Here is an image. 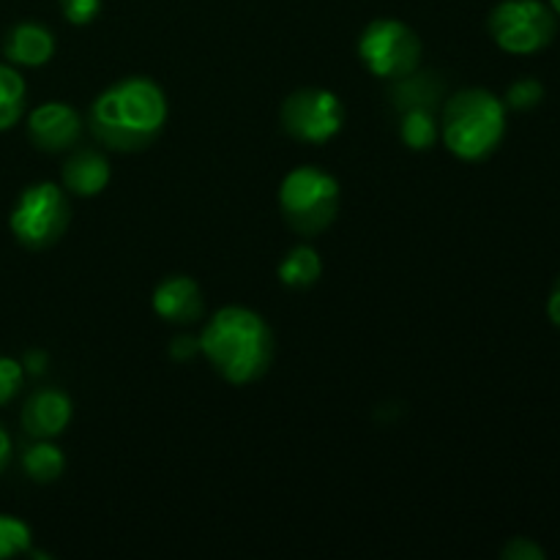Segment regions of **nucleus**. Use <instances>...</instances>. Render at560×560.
I'll return each instance as SVG.
<instances>
[{
	"label": "nucleus",
	"mask_w": 560,
	"mask_h": 560,
	"mask_svg": "<svg viewBox=\"0 0 560 560\" xmlns=\"http://www.w3.org/2000/svg\"><path fill=\"white\" fill-rule=\"evenodd\" d=\"M167 115L162 85L151 77H124L93 98L88 126L107 151L140 153L159 140Z\"/></svg>",
	"instance_id": "f257e3e1"
},
{
	"label": "nucleus",
	"mask_w": 560,
	"mask_h": 560,
	"mask_svg": "<svg viewBox=\"0 0 560 560\" xmlns=\"http://www.w3.org/2000/svg\"><path fill=\"white\" fill-rule=\"evenodd\" d=\"M277 277L284 288L290 290H306L312 284H317V279L323 277V260L317 255L315 246L299 244L282 257L277 268Z\"/></svg>",
	"instance_id": "4468645a"
},
{
	"label": "nucleus",
	"mask_w": 560,
	"mask_h": 560,
	"mask_svg": "<svg viewBox=\"0 0 560 560\" xmlns=\"http://www.w3.org/2000/svg\"><path fill=\"white\" fill-rule=\"evenodd\" d=\"M27 137L44 153L71 151L82 137V115L66 102H44L27 115Z\"/></svg>",
	"instance_id": "1a4fd4ad"
},
{
	"label": "nucleus",
	"mask_w": 560,
	"mask_h": 560,
	"mask_svg": "<svg viewBox=\"0 0 560 560\" xmlns=\"http://www.w3.org/2000/svg\"><path fill=\"white\" fill-rule=\"evenodd\" d=\"M547 317L552 320V326L560 328V277L556 279L550 290V299H547Z\"/></svg>",
	"instance_id": "393cba45"
},
{
	"label": "nucleus",
	"mask_w": 560,
	"mask_h": 560,
	"mask_svg": "<svg viewBox=\"0 0 560 560\" xmlns=\"http://www.w3.org/2000/svg\"><path fill=\"white\" fill-rule=\"evenodd\" d=\"M60 11L71 25H91L102 11L104 0H58Z\"/></svg>",
	"instance_id": "4be33fe9"
},
{
	"label": "nucleus",
	"mask_w": 560,
	"mask_h": 560,
	"mask_svg": "<svg viewBox=\"0 0 560 560\" xmlns=\"http://www.w3.org/2000/svg\"><path fill=\"white\" fill-rule=\"evenodd\" d=\"M113 170H109V159L104 156L98 148H71V156L66 159L63 173V189L74 197H96L109 186Z\"/></svg>",
	"instance_id": "f8f14e48"
},
{
	"label": "nucleus",
	"mask_w": 560,
	"mask_h": 560,
	"mask_svg": "<svg viewBox=\"0 0 560 560\" xmlns=\"http://www.w3.org/2000/svg\"><path fill=\"white\" fill-rule=\"evenodd\" d=\"M545 556L547 552L534 539H525V536H517L501 550L503 560H545Z\"/></svg>",
	"instance_id": "5701e85b"
},
{
	"label": "nucleus",
	"mask_w": 560,
	"mask_h": 560,
	"mask_svg": "<svg viewBox=\"0 0 560 560\" xmlns=\"http://www.w3.org/2000/svg\"><path fill=\"white\" fill-rule=\"evenodd\" d=\"M22 383H25V366H22V361L0 355V408L9 405L22 392Z\"/></svg>",
	"instance_id": "412c9836"
},
{
	"label": "nucleus",
	"mask_w": 560,
	"mask_h": 560,
	"mask_svg": "<svg viewBox=\"0 0 560 560\" xmlns=\"http://www.w3.org/2000/svg\"><path fill=\"white\" fill-rule=\"evenodd\" d=\"M195 353H200V339L178 337V339H173V342H170V359L189 361Z\"/></svg>",
	"instance_id": "b1692460"
},
{
	"label": "nucleus",
	"mask_w": 560,
	"mask_h": 560,
	"mask_svg": "<svg viewBox=\"0 0 560 560\" xmlns=\"http://www.w3.org/2000/svg\"><path fill=\"white\" fill-rule=\"evenodd\" d=\"M399 137L410 151H430L441 137V124L435 118V109L413 107L405 109L399 120Z\"/></svg>",
	"instance_id": "a211bd4d"
},
{
	"label": "nucleus",
	"mask_w": 560,
	"mask_h": 560,
	"mask_svg": "<svg viewBox=\"0 0 560 560\" xmlns=\"http://www.w3.org/2000/svg\"><path fill=\"white\" fill-rule=\"evenodd\" d=\"M31 525L22 523L14 514H0V560L25 556V552H31Z\"/></svg>",
	"instance_id": "6ab92c4d"
},
{
	"label": "nucleus",
	"mask_w": 560,
	"mask_h": 560,
	"mask_svg": "<svg viewBox=\"0 0 560 560\" xmlns=\"http://www.w3.org/2000/svg\"><path fill=\"white\" fill-rule=\"evenodd\" d=\"M421 38L408 22L392 20H372L359 36V58L366 71L381 80H402L413 74L421 63Z\"/></svg>",
	"instance_id": "0eeeda50"
},
{
	"label": "nucleus",
	"mask_w": 560,
	"mask_h": 560,
	"mask_svg": "<svg viewBox=\"0 0 560 560\" xmlns=\"http://www.w3.org/2000/svg\"><path fill=\"white\" fill-rule=\"evenodd\" d=\"M200 353L230 386H249L271 370L277 342L271 326L255 310L222 306L202 328Z\"/></svg>",
	"instance_id": "f03ea898"
},
{
	"label": "nucleus",
	"mask_w": 560,
	"mask_h": 560,
	"mask_svg": "<svg viewBox=\"0 0 560 560\" xmlns=\"http://www.w3.org/2000/svg\"><path fill=\"white\" fill-rule=\"evenodd\" d=\"M9 463H11V438L9 432H5V427L0 424V474H3Z\"/></svg>",
	"instance_id": "bb28decb"
},
{
	"label": "nucleus",
	"mask_w": 560,
	"mask_h": 560,
	"mask_svg": "<svg viewBox=\"0 0 560 560\" xmlns=\"http://www.w3.org/2000/svg\"><path fill=\"white\" fill-rule=\"evenodd\" d=\"M441 137L463 162H485L506 137V104L487 88H463L443 104Z\"/></svg>",
	"instance_id": "7ed1b4c3"
},
{
	"label": "nucleus",
	"mask_w": 560,
	"mask_h": 560,
	"mask_svg": "<svg viewBox=\"0 0 560 560\" xmlns=\"http://www.w3.org/2000/svg\"><path fill=\"white\" fill-rule=\"evenodd\" d=\"M22 366H25V372H31V375H42V372L47 370V353L31 350V353L25 355V361H22Z\"/></svg>",
	"instance_id": "a878e982"
},
{
	"label": "nucleus",
	"mask_w": 560,
	"mask_h": 560,
	"mask_svg": "<svg viewBox=\"0 0 560 560\" xmlns=\"http://www.w3.org/2000/svg\"><path fill=\"white\" fill-rule=\"evenodd\" d=\"M550 5H552V11L560 16V0H550Z\"/></svg>",
	"instance_id": "cd10ccee"
},
{
	"label": "nucleus",
	"mask_w": 560,
	"mask_h": 560,
	"mask_svg": "<svg viewBox=\"0 0 560 560\" xmlns=\"http://www.w3.org/2000/svg\"><path fill=\"white\" fill-rule=\"evenodd\" d=\"M492 42L509 55H534L558 36V14L545 0H501L487 20Z\"/></svg>",
	"instance_id": "423d86ee"
},
{
	"label": "nucleus",
	"mask_w": 560,
	"mask_h": 560,
	"mask_svg": "<svg viewBox=\"0 0 560 560\" xmlns=\"http://www.w3.org/2000/svg\"><path fill=\"white\" fill-rule=\"evenodd\" d=\"M71 413H74V408H71L69 394L60 392V388H38L22 405L20 421L22 430L33 441H52V438L63 435Z\"/></svg>",
	"instance_id": "9b49d317"
},
{
	"label": "nucleus",
	"mask_w": 560,
	"mask_h": 560,
	"mask_svg": "<svg viewBox=\"0 0 560 560\" xmlns=\"http://www.w3.org/2000/svg\"><path fill=\"white\" fill-rule=\"evenodd\" d=\"M3 55L11 66H38L49 63L55 55V36L42 22H20L3 38Z\"/></svg>",
	"instance_id": "ddd939ff"
},
{
	"label": "nucleus",
	"mask_w": 560,
	"mask_h": 560,
	"mask_svg": "<svg viewBox=\"0 0 560 560\" xmlns=\"http://www.w3.org/2000/svg\"><path fill=\"white\" fill-rule=\"evenodd\" d=\"M71 224L69 191L52 180L22 189L9 213V228L25 249L42 252L58 244Z\"/></svg>",
	"instance_id": "39448f33"
},
{
	"label": "nucleus",
	"mask_w": 560,
	"mask_h": 560,
	"mask_svg": "<svg viewBox=\"0 0 560 560\" xmlns=\"http://www.w3.org/2000/svg\"><path fill=\"white\" fill-rule=\"evenodd\" d=\"M394 82H397L394 85V104L399 107V113L413 107L438 109V102L443 98V82L432 74H419V69Z\"/></svg>",
	"instance_id": "2eb2a0df"
},
{
	"label": "nucleus",
	"mask_w": 560,
	"mask_h": 560,
	"mask_svg": "<svg viewBox=\"0 0 560 560\" xmlns=\"http://www.w3.org/2000/svg\"><path fill=\"white\" fill-rule=\"evenodd\" d=\"M541 102H545V85L534 77H523V80L512 82L506 98H503L506 109H514V113H528V109L539 107Z\"/></svg>",
	"instance_id": "aec40b11"
},
{
	"label": "nucleus",
	"mask_w": 560,
	"mask_h": 560,
	"mask_svg": "<svg viewBox=\"0 0 560 560\" xmlns=\"http://www.w3.org/2000/svg\"><path fill=\"white\" fill-rule=\"evenodd\" d=\"M279 124L293 140L323 145L342 131L345 104L328 88H299L282 102Z\"/></svg>",
	"instance_id": "6e6552de"
},
{
	"label": "nucleus",
	"mask_w": 560,
	"mask_h": 560,
	"mask_svg": "<svg viewBox=\"0 0 560 560\" xmlns=\"http://www.w3.org/2000/svg\"><path fill=\"white\" fill-rule=\"evenodd\" d=\"M151 306L164 323H173V326H191L206 315V299H202L200 284L186 273H173V277L162 279L153 290Z\"/></svg>",
	"instance_id": "9d476101"
},
{
	"label": "nucleus",
	"mask_w": 560,
	"mask_h": 560,
	"mask_svg": "<svg viewBox=\"0 0 560 560\" xmlns=\"http://www.w3.org/2000/svg\"><path fill=\"white\" fill-rule=\"evenodd\" d=\"M22 470L36 485H52L63 476L66 457L52 441H36L22 454Z\"/></svg>",
	"instance_id": "dca6fc26"
},
{
	"label": "nucleus",
	"mask_w": 560,
	"mask_h": 560,
	"mask_svg": "<svg viewBox=\"0 0 560 560\" xmlns=\"http://www.w3.org/2000/svg\"><path fill=\"white\" fill-rule=\"evenodd\" d=\"M27 85L16 66L0 63V131H9L25 115Z\"/></svg>",
	"instance_id": "f3484780"
},
{
	"label": "nucleus",
	"mask_w": 560,
	"mask_h": 560,
	"mask_svg": "<svg viewBox=\"0 0 560 560\" xmlns=\"http://www.w3.org/2000/svg\"><path fill=\"white\" fill-rule=\"evenodd\" d=\"M342 202L339 180L317 164L293 167L279 184V211L304 238H317L334 224Z\"/></svg>",
	"instance_id": "20e7f679"
}]
</instances>
